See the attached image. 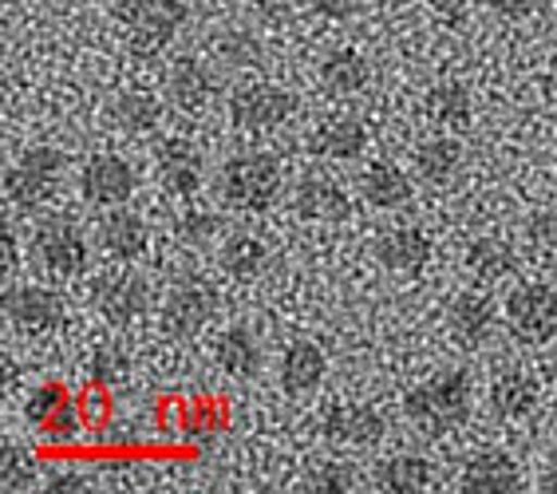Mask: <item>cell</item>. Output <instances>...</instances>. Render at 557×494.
Segmentation results:
<instances>
[{"mask_svg":"<svg viewBox=\"0 0 557 494\" xmlns=\"http://www.w3.org/2000/svg\"><path fill=\"white\" fill-rule=\"evenodd\" d=\"M404 411L411 428H419L423 435H447L471 416V376L462 368H447L440 376L423 380L404 396Z\"/></svg>","mask_w":557,"mask_h":494,"instance_id":"1","label":"cell"},{"mask_svg":"<svg viewBox=\"0 0 557 494\" xmlns=\"http://www.w3.org/2000/svg\"><path fill=\"white\" fill-rule=\"evenodd\" d=\"M127 48L135 55H159L174 36L183 33L186 24V4L183 0H119L115 9Z\"/></svg>","mask_w":557,"mask_h":494,"instance_id":"2","label":"cell"},{"mask_svg":"<svg viewBox=\"0 0 557 494\" xmlns=\"http://www.w3.org/2000/svg\"><path fill=\"white\" fill-rule=\"evenodd\" d=\"M281 186H285V174H281L273 155H237V159L225 162L222 171L225 202L234 210H246V214L269 210L281 198Z\"/></svg>","mask_w":557,"mask_h":494,"instance_id":"3","label":"cell"},{"mask_svg":"<svg viewBox=\"0 0 557 494\" xmlns=\"http://www.w3.org/2000/svg\"><path fill=\"white\" fill-rule=\"evenodd\" d=\"M64 155L55 147H33L16 159L9 174H4V198L21 210H33V206L48 202L55 190H60V178H64Z\"/></svg>","mask_w":557,"mask_h":494,"instance_id":"4","label":"cell"},{"mask_svg":"<svg viewBox=\"0 0 557 494\" xmlns=\"http://www.w3.org/2000/svg\"><path fill=\"white\" fill-rule=\"evenodd\" d=\"M297 115V96L277 84H246L230 96V119L237 131H277Z\"/></svg>","mask_w":557,"mask_h":494,"instance_id":"5","label":"cell"},{"mask_svg":"<svg viewBox=\"0 0 557 494\" xmlns=\"http://www.w3.org/2000/svg\"><path fill=\"white\" fill-rule=\"evenodd\" d=\"M506 329L510 336L530 348L537 344H546L557 336V293L549 285H522V289L510 293V301H506Z\"/></svg>","mask_w":557,"mask_h":494,"instance_id":"6","label":"cell"},{"mask_svg":"<svg viewBox=\"0 0 557 494\" xmlns=\"http://www.w3.org/2000/svg\"><path fill=\"white\" fill-rule=\"evenodd\" d=\"M139 178H135V166L119 155H91L79 171V194H84L91 206H123L135 194Z\"/></svg>","mask_w":557,"mask_h":494,"instance_id":"7","label":"cell"},{"mask_svg":"<svg viewBox=\"0 0 557 494\" xmlns=\"http://www.w3.org/2000/svg\"><path fill=\"white\" fill-rule=\"evenodd\" d=\"M36 265H44L52 277H75L87 265V237L72 222H44L33 242Z\"/></svg>","mask_w":557,"mask_h":494,"instance_id":"8","label":"cell"},{"mask_svg":"<svg viewBox=\"0 0 557 494\" xmlns=\"http://www.w3.org/2000/svg\"><path fill=\"white\" fill-rule=\"evenodd\" d=\"M24 419L40 428L48 440H75L79 435V408L64 384H40L33 396L24 399Z\"/></svg>","mask_w":557,"mask_h":494,"instance_id":"9","label":"cell"},{"mask_svg":"<svg viewBox=\"0 0 557 494\" xmlns=\"http://www.w3.org/2000/svg\"><path fill=\"white\" fill-rule=\"evenodd\" d=\"M4 312H9V321L21 333L40 336V333H52L55 324L64 321V297L44 289V285H21V289H12L4 297Z\"/></svg>","mask_w":557,"mask_h":494,"instance_id":"10","label":"cell"},{"mask_svg":"<svg viewBox=\"0 0 557 494\" xmlns=\"http://www.w3.org/2000/svg\"><path fill=\"white\" fill-rule=\"evenodd\" d=\"M384 431V416L372 404H336L324 416V440L336 447H375Z\"/></svg>","mask_w":557,"mask_h":494,"instance_id":"11","label":"cell"},{"mask_svg":"<svg viewBox=\"0 0 557 494\" xmlns=\"http://www.w3.org/2000/svg\"><path fill=\"white\" fill-rule=\"evenodd\" d=\"M214 317V293L206 289L202 281H183L166 293V305H162V329L171 336H194L206 321Z\"/></svg>","mask_w":557,"mask_h":494,"instance_id":"12","label":"cell"},{"mask_svg":"<svg viewBox=\"0 0 557 494\" xmlns=\"http://www.w3.org/2000/svg\"><path fill=\"white\" fill-rule=\"evenodd\" d=\"M459 486L467 494H515L522 491V471H518V462L506 452L486 447V452L467 459V467L459 474Z\"/></svg>","mask_w":557,"mask_h":494,"instance_id":"13","label":"cell"},{"mask_svg":"<svg viewBox=\"0 0 557 494\" xmlns=\"http://www.w3.org/2000/svg\"><path fill=\"white\" fill-rule=\"evenodd\" d=\"M375 261L396 273V277H416L431 261V237L419 226H396L375 242Z\"/></svg>","mask_w":557,"mask_h":494,"instance_id":"14","label":"cell"},{"mask_svg":"<svg viewBox=\"0 0 557 494\" xmlns=\"http://www.w3.org/2000/svg\"><path fill=\"white\" fill-rule=\"evenodd\" d=\"M214 76L206 72V64H198L194 55H178L171 64V76H166V99L174 108L186 111V115H202L210 103H214Z\"/></svg>","mask_w":557,"mask_h":494,"instance_id":"15","label":"cell"},{"mask_svg":"<svg viewBox=\"0 0 557 494\" xmlns=\"http://www.w3.org/2000/svg\"><path fill=\"white\" fill-rule=\"evenodd\" d=\"M329 372V353L317 341H293L281 356V387L285 396H312Z\"/></svg>","mask_w":557,"mask_h":494,"instance_id":"16","label":"cell"},{"mask_svg":"<svg viewBox=\"0 0 557 494\" xmlns=\"http://www.w3.org/2000/svg\"><path fill=\"white\" fill-rule=\"evenodd\" d=\"M293 202H297V214L305 218V222H344V218L352 214L348 190H344L341 183H333V178H324V174L300 178Z\"/></svg>","mask_w":557,"mask_h":494,"instance_id":"17","label":"cell"},{"mask_svg":"<svg viewBox=\"0 0 557 494\" xmlns=\"http://www.w3.org/2000/svg\"><path fill=\"white\" fill-rule=\"evenodd\" d=\"M202 171H206L202 151L190 139H166L159 147V178L178 198H190L202 186Z\"/></svg>","mask_w":557,"mask_h":494,"instance_id":"18","label":"cell"},{"mask_svg":"<svg viewBox=\"0 0 557 494\" xmlns=\"http://www.w3.org/2000/svg\"><path fill=\"white\" fill-rule=\"evenodd\" d=\"M494 321H498V317H494V301L479 289L459 293L447 312L450 336H455L462 348H479V344L494 333Z\"/></svg>","mask_w":557,"mask_h":494,"instance_id":"19","label":"cell"},{"mask_svg":"<svg viewBox=\"0 0 557 494\" xmlns=\"http://www.w3.org/2000/svg\"><path fill=\"white\" fill-rule=\"evenodd\" d=\"M150 305V285L139 273H115V277L99 281V309L111 324H131L143 317Z\"/></svg>","mask_w":557,"mask_h":494,"instance_id":"20","label":"cell"},{"mask_svg":"<svg viewBox=\"0 0 557 494\" xmlns=\"http://www.w3.org/2000/svg\"><path fill=\"white\" fill-rule=\"evenodd\" d=\"M309 151L321 155V159H360L368 151V127L352 115H333L324 119L321 127L312 131Z\"/></svg>","mask_w":557,"mask_h":494,"instance_id":"21","label":"cell"},{"mask_svg":"<svg viewBox=\"0 0 557 494\" xmlns=\"http://www.w3.org/2000/svg\"><path fill=\"white\" fill-rule=\"evenodd\" d=\"M411 178L399 171L396 162H372L360 178V198L372 210H404L411 202Z\"/></svg>","mask_w":557,"mask_h":494,"instance_id":"22","label":"cell"},{"mask_svg":"<svg viewBox=\"0 0 557 494\" xmlns=\"http://www.w3.org/2000/svg\"><path fill=\"white\" fill-rule=\"evenodd\" d=\"M368 79H372V67H368L364 55L352 52V48H336V52L324 55L321 87L329 91V96H336V99L360 96V91L368 87Z\"/></svg>","mask_w":557,"mask_h":494,"instance_id":"23","label":"cell"},{"mask_svg":"<svg viewBox=\"0 0 557 494\" xmlns=\"http://www.w3.org/2000/svg\"><path fill=\"white\" fill-rule=\"evenodd\" d=\"M416 171L423 183L431 186H447L459 178L462 171V143L450 139V135H435V139H423L416 147Z\"/></svg>","mask_w":557,"mask_h":494,"instance_id":"24","label":"cell"},{"mask_svg":"<svg viewBox=\"0 0 557 494\" xmlns=\"http://www.w3.org/2000/svg\"><path fill=\"white\" fill-rule=\"evenodd\" d=\"M423 111L440 131H467L474 119L471 91L462 84H435L423 99Z\"/></svg>","mask_w":557,"mask_h":494,"instance_id":"25","label":"cell"},{"mask_svg":"<svg viewBox=\"0 0 557 494\" xmlns=\"http://www.w3.org/2000/svg\"><path fill=\"white\" fill-rule=\"evenodd\" d=\"M214 356H218V365H222V372H230V376H237V380L258 376V368H261L258 336L249 333V329H242V324H234V329H225V333L218 336Z\"/></svg>","mask_w":557,"mask_h":494,"instance_id":"26","label":"cell"},{"mask_svg":"<svg viewBox=\"0 0 557 494\" xmlns=\"http://www.w3.org/2000/svg\"><path fill=\"white\" fill-rule=\"evenodd\" d=\"M537 408V384L525 372H503L491 384V411L506 423L525 419Z\"/></svg>","mask_w":557,"mask_h":494,"instance_id":"27","label":"cell"},{"mask_svg":"<svg viewBox=\"0 0 557 494\" xmlns=\"http://www.w3.org/2000/svg\"><path fill=\"white\" fill-rule=\"evenodd\" d=\"M99 242L108 249L111 258L119 261H135L147 249V222L139 214H131V210H119L115 214L103 218V230H99Z\"/></svg>","mask_w":557,"mask_h":494,"instance_id":"28","label":"cell"},{"mask_svg":"<svg viewBox=\"0 0 557 494\" xmlns=\"http://www.w3.org/2000/svg\"><path fill=\"white\" fill-rule=\"evenodd\" d=\"M431 479H435V467H431L428 459H419V455H396V459H387L384 467L375 471V486L392 494L428 491Z\"/></svg>","mask_w":557,"mask_h":494,"instance_id":"29","label":"cell"},{"mask_svg":"<svg viewBox=\"0 0 557 494\" xmlns=\"http://www.w3.org/2000/svg\"><path fill=\"white\" fill-rule=\"evenodd\" d=\"M515 265H518L515 249L506 246V242H498V237H479V242L467 249V273H471L474 281H483V285L503 281L506 273H515Z\"/></svg>","mask_w":557,"mask_h":494,"instance_id":"30","label":"cell"},{"mask_svg":"<svg viewBox=\"0 0 557 494\" xmlns=\"http://www.w3.org/2000/svg\"><path fill=\"white\" fill-rule=\"evenodd\" d=\"M265 261H269V249L261 246L258 237H249V234L230 237V242L222 246V269L234 281H253V277H261Z\"/></svg>","mask_w":557,"mask_h":494,"instance_id":"31","label":"cell"},{"mask_svg":"<svg viewBox=\"0 0 557 494\" xmlns=\"http://www.w3.org/2000/svg\"><path fill=\"white\" fill-rule=\"evenodd\" d=\"M111 119H115L123 131L143 135V131L159 127L162 103L154 96H147V91H127V96H119L115 103H111Z\"/></svg>","mask_w":557,"mask_h":494,"instance_id":"32","label":"cell"},{"mask_svg":"<svg viewBox=\"0 0 557 494\" xmlns=\"http://www.w3.org/2000/svg\"><path fill=\"white\" fill-rule=\"evenodd\" d=\"M312 491H356L360 486V474H356V467H348V462H324V467H317L309 479Z\"/></svg>","mask_w":557,"mask_h":494,"instance_id":"33","label":"cell"},{"mask_svg":"<svg viewBox=\"0 0 557 494\" xmlns=\"http://www.w3.org/2000/svg\"><path fill=\"white\" fill-rule=\"evenodd\" d=\"M36 483V462L24 447H9L4 452V491H24Z\"/></svg>","mask_w":557,"mask_h":494,"instance_id":"34","label":"cell"},{"mask_svg":"<svg viewBox=\"0 0 557 494\" xmlns=\"http://www.w3.org/2000/svg\"><path fill=\"white\" fill-rule=\"evenodd\" d=\"M530 242H534V249L542 258H549L557 265V210L530 218Z\"/></svg>","mask_w":557,"mask_h":494,"instance_id":"35","label":"cell"},{"mask_svg":"<svg viewBox=\"0 0 557 494\" xmlns=\"http://www.w3.org/2000/svg\"><path fill=\"white\" fill-rule=\"evenodd\" d=\"M178 234H183L186 246H206V242L218 234V218L210 214V210H190V214H183V222H178Z\"/></svg>","mask_w":557,"mask_h":494,"instance_id":"36","label":"cell"},{"mask_svg":"<svg viewBox=\"0 0 557 494\" xmlns=\"http://www.w3.org/2000/svg\"><path fill=\"white\" fill-rule=\"evenodd\" d=\"M123 372H127L123 353H115V348H99L96 360H91V380H96L99 387H111L115 380H123Z\"/></svg>","mask_w":557,"mask_h":494,"instance_id":"37","label":"cell"},{"mask_svg":"<svg viewBox=\"0 0 557 494\" xmlns=\"http://www.w3.org/2000/svg\"><path fill=\"white\" fill-rule=\"evenodd\" d=\"M317 16H324V21H348V16H356V9H360V0H305Z\"/></svg>","mask_w":557,"mask_h":494,"instance_id":"38","label":"cell"},{"mask_svg":"<svg viewBox=\"0 0 557 494\" xmlns=\"http://www.w3.org/2000/svg\"><path fill=\"white\" fill-rule=\"evenodd\" d=\"M486 9L503 21H525L537 9V0H486Z\"/></svg>","mask_w":557,"mask_h":494,"instance_id":"39","label":"cell"},{"mask_svg":"<svg viewBox=\"0 0 557 494\" xmlns=\"http://www.w3.org/2000/svg\"><path fill=\"white\" fill-rule=\"evenodd\" d=\"M222 55L230 60V64H237V60H253V44H249V36H242V33H234V36H222Z\"/></svg>","mask_w":557,"mask_h":494,"instance_id":"40","label":"cell"},{"mask_svg":"<svg viewBox=\"0 0 557 494\" xmlns=\"http://www.w3.org/2000/svg\"><path fill=\"white\" fill-rule=\"evenodd\" d=\"M48 491H84V479L75 471H64V474H55L52 483H48Z\"/></svg>","mask_w":557,"mask_h":494,"instance_id":"41","label":"cell"},{"mask_svg":"<svg viewBox=\"0 0 557 494\" xmlns=\"http://www.w3.org/2000/svg\"><path fill=\"white\" fill-rule=\"evenodd\" d=\"M546 491H554L557 494V443H554V455H549V467H546Z\"/></svg>","mask_w":557,"mask_h":494,"instance_id":"42","label":"cell"},{"mask_svg":"<svg viewBox=\"0 0 557 494\" xmlns=\"http://www.w3.org/2000/svg\"><path fill=\"white\" fill-rule=\"evenodd\" d=\"M16 265V242H12V234L4 230V269Z\"/></svg>","mask_w":557,"mask_h":494,"instance_id":"43","label":"cell"},{"mask_svg":"<svg viewBox=\"0 0 557 494\" xmlns=\"http://www.w3.org/2000/svg\"><path fill=\"white\" fill-rule=\"evenodd\" d=\"M546 91H549V99L557 103V64H554V72H549V79H546Z\"/></svg>","mask_w":557,"mask_h":494,"instance_id":"44","label":"cell"},{"mask_svg":"<svg viewBox=\"0 0 557 494\" xmlns=\"http://www.w3.org/2000/svg\"><path fill=\"white\" fill-rule=\"evenodd\" d=\"M554 392H557V360H554Z\"/></svg>","mask_w":557,"mask_h":494,"instance_id":"45","label":"cell"}]
</instances>
